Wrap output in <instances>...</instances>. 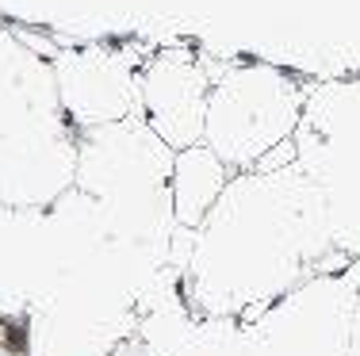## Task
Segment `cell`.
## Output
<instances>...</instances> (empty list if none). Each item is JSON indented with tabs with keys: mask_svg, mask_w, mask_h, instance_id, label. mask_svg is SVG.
Masks as SVG:
<instances>
[{
	"mask_svg": "<svg viewBox=\"0 0 360 356\" xmlns=\"http://www.w3.org/2000/svg\"><path fill=\"white\" fill-rule=\"evenodd\" d=\"M184 268L200 315L250 322L303 279L349 268V257L333 249L326 199L295 161L230 176Z\"/></svg>",
	"mask_w": 360,
	"mask_h": 356,
	"instance_id": "cell-1",
	"label": "cell"
},
{
	"mask_svg": "<svg viewBox=\"0 0 360 356\" xmlns=\"http://www.w3.org/2000/svg\"><path fill=\"white\" fill-rule=\"evenodd\" d=\"M299 169L319 184L333 249L360 257V81H333L307 92L295 126Z\"/></svg>",
	"mask_w": 360,
	"mask_h": 356,
	"instance_id": "cell-2",
	"label": "cell"
},
{
	"mask_svg": "<svg viewBox=\"0 0 360 356\" xmlns=\"http://www.w3.org/2000/svg\"><path fill=\"white\" fill-rule=\"evenodd\" d=\"M307 92L288 73L272 65H238L222 73L207 100L203 142L226 161L230 169L245 173L257 161L291 138L303 115Z\"/></svg>",
	"mask_w": 360,
	"mask_h": 356,
	"instance_id": "cell-3",
	"label": "cell"
},
{
	"mask_svg": "<svg viewBox=\"0 0 360 356\" xmlns=\"http://www.w3.org/2000/svg\"><path fill=\"white\" fill-rule=\"evenodd\" d=\"M356 284L349 268L319 272L242 322L245 356H349Z\"/></svg>",
	"mask_w": 360,
	"mask_h": 356,
	"instance_id": "cell-4",
	"label": "cell"
},
{
	"mask_svg": "<svg viewBox=\"0 0 360 356\" xmlns=\"http://www.w3.org/2000/svg\"><path fill=\"white\" fill-rule=\"evenodd\" d=\"M142 100L150 126L165 146L184 150L203 142V123H207V100L211 77L184 54H161L146 70Z\"/></svg>",
	"mask_w": 360,
	"mask_h": 356,
	"instance_id": "cell-5",
	"label": "cell"
},
{
	"mask_svg": "<svg viewBox=\"0 0 360 356\" xmlns=\"http://www.w3.org/2000/svg\"><path fill=\"white\" fill-rule=\"evenodd\" d=\"M234 169L222 161L207 142L184 146L173 157V173H169V192H173V215L180 226L200 230V223L211 215V207L219 203L222 188L230 184Z\"/></svg>",
	"mask_w": 360,
	"mask_h": 356,
	"instance_id": "cell-6",
	"label": "cell"
},
{
	"mask_svg": "<svg viewBox=\"0 0 360 356\" xmlns=\"http://www.w3.org/2000/svg\"><path fill=\"white\" fill-rule=\"evenodd\" d=\"M65 100L84 123H111L127 112V73H119L104 58H92V62L70 65L65 70Z\"/></svg>",
	"mask_w": 360,
	"mask_h": 356,
	"instance_id": "cell-7",
	"label": "cell"
},
{
	"mask_svg": "<svg viewBox=\"0 0 360 356\" xmlns=\"http://www.w3.org/2000/svg\"><path fill=\"white\" fill-rule=\"evenodd\" d=\"M349 276L356 284V295H353V322H349V356H360V257L349 261Z\"/></svg>",
	"mask_w": 360,
	"mask_h": 356,
	"instance_id": "cell-8",
	"label": "cell"
},
{
	"mask_svg": "<svg viewBox=\"0 0 360 356\" xmlns=\"http://www.w3.org/2000/svg\"><path fill=\"white\" fill-rule=\"evenodd\" d=\"M8 345H12V326L0 318V349H8Z\"/></svg>",
	"mask_w": 360,
	"mask_h": 356,
	"instance_id": "cell-9",
	"label": "cell"
},
{
	"mask_svg": "<svg viewBox=\"0 0 360 356\" xmlns=\"http://www.w3.org/2000/svg\"><path fill=\"white\" fill-rule=\"evenodd\" d=\"M111 356H142L139 345H123V349H111Z\"/></svg>",
	"mask_w": 360,
	"mask_h": 356,
	"instance_id": "cell-10",
	"label": "cell"
}]
</instances>
